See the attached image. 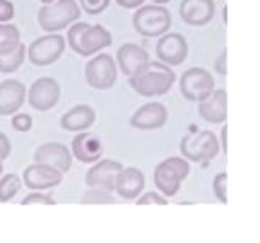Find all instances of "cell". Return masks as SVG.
Returning a JSON list of instances; mask_svg holds the SVG:
<instances>
[{
    "label": "cell",
    "instance_id": "4",
    "mask_svg": "<svg viewBox=\"0 0 260 243\" xmlns=\"http://www.w3.org/2000/svg\"><path fill=\"white\" fill-rule=\"evenodd\" d=\"M134 29L146 38H159L167 34L172 27V15L165 6L143 4L132 18Z\"/></svg>",
    "mask_w": 260,
    "mask_h": 243
},
{
    "label": "cell",
    "instance_id": "36",
    "mask_svg": "<svg viewBox=\"0 0 260 243\" xmlns=\"http://www.w3.org/2000/svg\"><path fill=\"white\" fill-rule=\"evenodd\" d=\"M226 135H228V126H224L222 128V132H220V142H222V151L226 153Z\"/></svg>",
    "mask_w": 260,
    "mask_h": 243
},
{
    "label": "cell",
    "instance_id": "19",
    "mask_svg": "<svg viewBox=\"0 0 260 243\" xmlns=\"http://www.w3.org/2000/svg\"><path fill=\"white\" fill-rule=\"evenodd\" d=\"M201 117L208 123H224L228 117V94L224 89L211 90L203 101H199Z\"/></svg>",
    "mask_w": 260,
    "mask_h": 243
},
{
    "label": "cell",
    "instance_id": "5",
    "mask_svg": "<svg viewBox=\"0 0 260 243\" xmlns=\"http://www.w3.org/2000/svg\"><path fill=\"white\" fill-rule=\"evenodd\" d=\"M190 175V162L181 157H168L159 162L154 171L155 187L165 196H174L181 187V182Z\"/></svg>",
    "mask_w": 260,
    "mask_h": 243
},
{
    "label": "cell",
    "instance_id": "30",
    "mask_svg": "<svg viewBox=\"0 0 260 243\" xmlns=\"http://www.w3.org/2000/svg\"><path fill=\"white\" fill-rule=\"evenodd\" d=\"M226 180H228V175L224 173H219L215 178H213V193H215V196L220 200L222 204H226Z\"/></svg>",
    "mask_w": 260,
    "mask_h": 243
},
{
    "label": "cell",
    "instance_id": "28",
    "mask_svg": "<svg viewBox=\"0 0 260 243\" xmlns=\"http://www.w3.org/2000/svg\"><path fill=\"white\" fill-rule=\"evenodd\" d=\"M22 206H35V204H42V206H54V198L51 194H44L40 191H35V193H29L24 200H22Z\"/></svg>",
    "mask_w": 260,
    "mask_h": 243
},
{
    "label": "cell",
    "instance_id": "20",
    "mask_svg": "<svg viewBox=\"0 0 260 243\" xmlns=\"http://www.w3.org/2000/svg\"><path fill=\"white\" fill-rule=\"evenodd\" d=\"M116 61L125 76H132L138 69H141L146 61H150L148 51L138 44H123L116 53Z\"/></svg>",
    "mask_w": 260,
    "mask_h": 243
},
{
    "label": "cell",
    "instance_id": "15",
    "mask_svg": "<svg viewBox=\"0 0 260 243\" xmlns=\"http://www.w3.org/2000/svg\"><path fill=\"white\" fill-rule=\"evenodd\" d=\"M103 151V142L100 141L96 134L90 132H78L76 137L71 142V153L74 158L81 162V164H94L102 158Z\"/></svg>",
    "mask_w": 260,
    "mask_h": 243
},
{
    "label": "cell",
    "instance_id": "6",
    "mask_svg": "<svg viewBox=\"0 0 260 243\" xmlns=\"http://www.w3.org/2000/svg\"><path fill=\"white\" fill-rule=\"evenodd\" d=\"M220 151L219 139L210 130H193L181 141V153L184 158L193 162L211 160Z\"/></svg>",
    "mask_w": 260,
    "mask_h": 243
},
{
    "label": "cell",
    "instance_id": "26",
    "mask_svg": "<svg viewBox=\"0 0 260 243\" xmlns=\"http://www.w3.org/2000/svg\"><path fill=\"white\" fill-rule=\"evenodd\" d=\"M116 198L112 196V193L103 189H94L90 187L83 196H81V204H114Z\"/></svg>",
    "mask_w": 260,
    "mask_h": 243
},
{
    "label": "cell",
    "instance_id": "17",
    "mask_svg": "<svg viewBox=\"0 0 260 243\" xmlns=\"http://www.w3.org/2000/svg\"><path fill=\"white\" fill-rule=\"evenodd\" d=\"M179 15L188 25H206L215 16L213 0H183L179 6Z\"/></svg>",
    "mask_w": 260,
    "mask_h": 243
},
{
    "label": "cell",
    "instance_id": "9",
    "mask_svg": "<svg viewBox=\"0 0 260 243\" xmlns=\"http://www.w3.org/2000/svg\"><path fill=\"white\" fill-rule=\"evenodd\" d=\"M211 90H215V79L203 67H190L181 76V92L188 101H203Z\"/></svg>",
    "mask_w": 260,
    "mask_h": 243
},
{
    "label": "cell",
    "instance_id": "13",
    "mask_svg": "<svg viewBox=\"0 0 260 243\" xmlns=\"http://www.w3.org/2000/svg\"><path fill=\"white\" fill-rule=\"evenodd\" d=\"M63 180V173L51 166H45L40 162H35L27 166L22 175V182L32 191H45L51 187H56Z\"/></svg>",
    "mask_w": 260,
    "mask_h": 243
},
{
    "label": "cell",
    "instance_id": "27",
    "mask_svg": "<svg viewBox=\"0 0 260 243\" xmlns=\"http://www.w3.org/2000/svg\"><path fill=\"white\" fill-rule=\"evenodd\" d=\"M110 0H80V8L87 15H102L109 8Z\"/></svg>",
    "mask_w": 260,
    "mask_h": 243
},
{
    "label": "cell",
    "instance_id": "39",
    "mask_svg": "<svg viewBox=\"0 0 260 243\" xmlns=\"http://www.w3.org/2000/svg\"><path fill=\"white\" fill-rule=\"evenodd\" d=\"M2 173H4V164H2V160H0V177H2Z\"/></svg>",
    "mask_w": 260,
    "mask_h": 243
},
{
    "label": "cell",
    "instance_id": "29",
    "mask_svg": "<svg viewBox=\"0 0 260 243\" xmlns=\"http://www.w3.org/2000/svg\"><path fill=\"white\" fill-rule=\"evenodd\" d=\"M11 126L16 132H29L32 126V117L29 113H16L11 119Z\"/></svg>",
    "mask_w": 260,
    "mask_h": 243
},
{
    "label": "cell",
    "instance_id": "21",
    "mask_svg": "<svg viewBox=\"0 0 260 243\" xmlns=\"http://www.w3.org/2000/svg\"><path fill=\"white\" fill-rule=\"evenodd\" d=\"M145 189V175L138 168H123L116 178V193L125 200L138 198Z\"/></svg>",
    "mask_w": 260,
    "mask_h": 243
},
{
    "label": "cell",
    "instance_id": "18",
    "mask_svg": "<svg viewBox=\"0 0 260 243\" xmlns=\"http://www.w3.org/2000/svg\"><path fill=\"white\" fill-rule=\"evenodd\" d=\"M167 117L168 112L165 108V105L152 101L136 110L134 115L130 117V125L138 130H155L161 128L167 123Z\"/></svg>",
    "mask_w": 260,
    "mask_h": 243
},
{
    "label": "cell",
    "instance_id": "22",
    "mask_svg": "<svg viewBox=\"0 0 260 243\" xmlns=\"http://www.w3.org/2000/svg\"><path fill=\"white\" fill-rule=\"evenodd\" d=\"M96 121V112L89 105H76L61 115L60 125L67 132H87Z\"/></svg>",
    "mask_w": 260,
    "mask_h": 243
},
{
    "label": "cell",
    "instance_id": "7",
    "mask_svg": "<svg viewBox=\"0 0 260 243\" xmlns=\"http://www.w3.org/2000/svg\"><path fill=\"white\" fill-rule=\"evenodd\" d=\"M65 45H67L65 36H61L60 32H47V34L38 36L37 40H32L29 44L25 58H29V61L37 67L53 65L61 58Z\"/></svg>",
    "mask_w": 260,
    "mask_h": 243
},
{
    "label": "cell",
    "instance_id": "32",
    "mask_svg": "<svg viewBox=\"0 0 260 243\" xmlns=\"http://www.w3.org/2000/svg\"><path fill=\"white\" fill-rule=\"evenodd\" d=\"M138 206H150V204H157V206H167V198H165V196H161V194L159 193H154V191H152V193H145L141 196V198L138 200Z\"/></svg>",
    "mask_w": 260,
    "mask_h": 243
},
{
    "label": "cell",
    "instance_id": "8",
    "mask_svg": "<svg viewBox=\"0 0 260 243\" xmlns=\"http://www.w3.org/2000/svg\"><path fill=\"white\" fill-rule=\"evenodd\" d=\"M85 79L89 87L96 90H109L118 81V67L114 56L107 53H100L90 58L85 65Z\"/></svg>",
    "mask_w": 260,
    "mask_h": 243
},
{
    "label": "cell",
    "instance_id": "38",
    "mask_svg": "<svg viewBox=\"0 0 260 243\" xmlns=\"http://www.w3.org/2000/svg\"><path fill=\"white\" fill-rule=\"evenodd\" d=\"M167 2H170V0H154V4H157V6H165Z\"/></svg>",
    "mask_w": 260,
    "mask_h": 243
},
{
    "label": "cell",
    "instance_id": "10",
    "mask_svg": "<svg viewBox=\"0 0 260 243\" xmlns=\"http://www.w3.org/2000/svg\"><path fill=\"white\" fill-rule=\"evenodd\" d=\"M60 83L54 77H38L27 90V103L38 112H47L60 101Z\"/></svg>",
    "mask_w": 260,
    "mask_h": 243
},
{
    "label": "cell",
    "instance_id": "11",
    "mask_svg": "<svg viewBox=\"0 0 260 243\" xmlns=\"http://www.w3.org/2000/svg\"><path fill=\"white\" fill-rule=\"evenodd\" d=\"M155 54L159 61L168 67H177L188 56V42L183 34L179 32H170L159 36V42L155 45Z\"/></svg>",
    "mask_w": 260,
    "mask_h": 243
},
{
    "label": "cell",
    "instance_id": "3",
    "mask_svg": "<svg viewBox=\"0 0 260 243\" xmlns=\"http://www.w3.org/2000/svg\"><path fill=\"white\" fill-rule=\"evenodd\" d=\"M80 16L81 8L76 0H54L38 9V25L45 32H60L80 20Z\"/></svg>",
    "mask_w": 260,
    "mask_h": 243
},
{
    "label": "cell",
    "instance_id": "25",
    "mask_svg": "<svg viewBox=\"0 0 260 243\" xmlns=\"http://www.w3.org/2000/svg\"><path fill=\"white\" fill-rule=\"evenodd\" d=\"M22 187V178L16 173H6L0 177V202H9Z\"/></svg>",
    "mask_w": 260,
    "mask_h": 243
},
{
    "label": "cell",
    "instance_id": "14",
    "mask_svg": "<svg viewBox=\"0 0 260 243\" xmlns=\"http://www.w3.org/2000/svg\"><path fill=\"white\" fill-rule=\"evenodd\" d=\"M32 158H35V162L51 166L61 173H67L73 166V153L61 142H45V144L38 146Z\"/></svg>",
    "mask_w": 260,
    "mask_h": 243
},
{
    "label": "cell",
    "instance_id": "23",
    "mask_svg": "<svg viewBox=\"0 0 260 243\" xmlns=\"http://www.w3.org/2000/svg\"><path fill=\"white\" fill-rule=\"evenodd\" d=\"M25 53H27V47L20 42V44L16 45L15 51H11L8 54H0V72L11 74L20 69L25 60Z\"/></svg>",
    "mask_w": 260,
    "mask_h": 243
},
{
    "label": "cell",
    "instance_id": "12",
    "mask_svg": "<svg viewBox=\"0 0 260 243\" xmlns=\"http://www.w3.org/2000/svg\"><path fill=\"white\" fill-rule=\"evenodd\" d=\"M123 170V166L119 162L110 160V158H100L98 162H94V166L87 171L85 175V184L94 189H103L112 193L116 189V178H118L119 171Z\"/></svg>",
    "mask_w": 260,
    "mask_h": 243
},
{
    "label": "cell",
    "instance_id": "33",
    "mask_svg": "<svg viewBox=\"0 0 260 243\" xmlns=\"http://www.w3.org/2000/svg\"><path fill=\"white\" fill-rule=\"evenodd\" d=\"M9 153H11V141L8 135L0 132V160L4 162V158H8Z\"/></svg>",
    "mask_w": 260,
    "mask_h": 243
},
{
    "label": "cell",
    "instance_id": "31",
    "mask_svg": "<svg viewBox=\"0 0 260 243\" xmlns=\"http://www.w3.org/2000/svg\"><path fill=\"white\" fill-rule=\"evenodd\" d=\"M15 16V6L11 0H0V24H8Z\"/></svg>",
    "mask_w": 260,
    "mask_h": 243
},
{
    "label": "cell",
    "instance_id": "37",
    "mask_svg": "<svg viewBox=\"0 0 260 243\" xmlns=\"http://www.w3.org/2000/svg\"><path fill=\"white\" fill-rule=\"evenodd\" d=\"M222 22H224V24L228 22V8H226V6L222 8Z\"/></svg>",
    "mask_w": 260,
    "mask_h": 243
},
{
    "label": "cell",
    "instance_id": "16",
    "mask_svg": "<svg viewBox=\"0 0 260 243\" xmlns=\"http://www.w3.org/2000/svg\"><path fill=\"white\" fill-rule=\"evenodd\" d=\"M27 97V89L18 79L0 81V115H13L22 108Z\"/></svg>",
    "mask_w": 260,
    "mask_h": 243
},
{
    "label": "cell",
    "instance_id": "34",
    "mask_svg": "<svg viewBox=\"0 0 260 243\" xmlns=\"http://www.w3.org/2000/svg\"><path fill=\"white\" fill-rule=\"evenodd\" d=\"M226 61H228V51H226V49H222V51H220V54H219V58H217V61H215V70L219 74H222V76H226V74H228Z\"/></svg>",
    "mask_w": 260,
    "mask_h": 243
},
{
    "label": "cell",
    "instance_id": "2",
    "mask_svg": "<svg viewBox=\"0 0 260 243\" xmlns=\"http://www.w3.org/2000/svg\"><path fill=\"white\" fill-rule=\"evenodd\" d=\"M65 42L80 56H94L102 49L112 45V34L107 27L100 24H87V22H74L67 29Z\"/></svg>",
    "mask_w": 260,
    "mask_h": 243
},
{
    "label": "cell",
    "instance_id": "1",
    "mask_svg": "<svg viewBox=\"0 0 260 243\" xmlns=\"http://www.w3.org/2000/svg\"><path fill=\"white\" fill-rule=\"evenodd\" d=\"M130 87L145 97L162 96L174 87L175 72L161 61H146L128 77Z\"/></svg>",
    "mask_w": 260,
    "mask_h": 243
},
{
    "label": "cell",
    "instance_id": "24",
    "mask_svg": "<svg viewBox=\"0 0 260 243\" xmlns=\"http://www.w3.org/2000/svg\"><path fill=\"white\" fill-rule=\"evenodd\" d=\"M22 42L20 29L13 24H0V54H8L15 51Z\"/></svg>",
    "mask_w": 260,
    "mask_h": 243
},
{
    "label": "cell",
    "instance_id": "35",
    "mask_svg": "<svg viewBox=\"0 0 260 243\" xmlns=\"http://www.w3.org/2000/svg\"><path fill=\"white\" fill-rule=\"evenodd\" d=\"M116 4L125 9H134V8H141L145 4V0H116Z\"/></svg>",
    "mask_w": 260,
    "mask_h": 243
},
{
    "label": "cell",
    "instance_id": "40",
    "mask_svg": "<svg viewBox=\"0 0 260 243\" xmlns=\"http://www.w3.org/2000/svg\"><path fill=\"white\" fill-rule=\"evenodd\" d=\"M42 4H51V2H54V0H40Z\"/></svg>",
    "mask_w": 260,
    "mask_h": 243
}]
</instances>
